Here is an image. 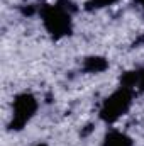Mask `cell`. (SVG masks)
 Wrapping results in <instances>:
<instances>
[{
    "label": "cell",
    "mask_w": 144,
    "mask_h": 146,
    "mask_svg": "<svg viewBox=\"0 0 144 146\" xmlns=\"http://www.w3.org/2000/svg\"><path fill=\"white\" fill-rule=\"evenodd\" d=\"M41 19L46 27V31L54 39H61L65 36H70L73 31L71 14L65 10L59 3L56 5H44L41 9Z\"/></svg>",
    "instance_id": "obj_1"
},
{
    "label": "cell",
    "mask_w": 144,
    "mask_h": 146,
    "mask_svg": "<svg viewBox=\"0 0 144 146\" xmlns=\"http://www.w3.org/2000/svg\"><path fill=\"white\" fill-rule=\"evenodd\" d=\"M132 97H134L132 90L124 88V87H120L119 90L110 94L104 100L102 107H100V119L104 122H107V124H112L117 119H120L124 114H127V110L131 109Z\"/></svg>",
    "instance_id": "obj_2"
},
{
    "label": "cell",
    "mask_w": 144,
    "mask_h": 146,
    "mask_svg": "<svg viewBox=\"0 0 144 146\" xmlns=\"http://www.w3.org/2000/svg\"><path fill=\"white\" fill-rule=\"evenodd\" d=\"M37 110V99L29 94V92H22L14 99V114H12V121L9 124L10 131H22L26 127V124L34 117Z\"/></svg>",
    "instance_id": "obj_3"
},
{
    "label": "cell",
    "mask_w": 144,
    "mask_h": 146,
    "mask_svg": "<svg viewBox=\"0 0 144 146\" xmlns=\"http://www.w3.org/2000/svg\"><path fill=\"white\" fill-rule=\"evenodd\" d=\"M108 68V61L104 56H88L83 61V70L87 73H102Z\"/></svg>",
    "instance_id": "obj_4"
},
{
    "label": "cell",
    "mask_w": 144,
    "mask_h": 146,
    "mask_svg": "<svg viewBox=\"0 0 144 146\" xmlns=\"http://www.w3.org/2000/svg\"><path fill=\"white\" fill-rule=\"evenodd\" d=\"M104 146H132V139L120 131H110L105 134Z\"/></svg>",
    "instance_id": "obj_5"
},
{
    "label": "cell",
    "mask_w": 144,
    "mask_h": 146,
    "mask_svg": "<svg viewBox=\"0 0 144 146\" xmlns=\"http://www.w3.org/2000/svg\"><path fill=\"white\" fill-rule=\"evenodd\" d=\"M137 82H139V70L126 72L120 76V87H124V88H131L132 90L134 87H137Z\"/></svg>",
    "instance_id": "obj_6"
},
{
    "label": "cell",
    "mask_w": 144,
    "mask_h": 146,
    "mask_svg": "<svg viewBox=\"0 0 144 146\" xmlns=\"http://www.w3.org/2000/svg\"><path fill=\"white\" fill-rule=\"evenodd\" d=\"M119 0H88L85 3V10L92 12V10H98V9H104V7H108L112 3H115Z\"/></svg>",
    "instance_id": "obj_7"
},
{
    "label": "cell",
    "mask_w": 144,
    "mask_h": 146,
    "mask_svg": "<svg viewBox=\"0 0 144 146\" xmlns=\"http://www.w3.org/2000/svg\"><path fill=\"white\" fill-rule=\"evenodd\" d=\"M20 12H22L24 15H32V14L36 12V9H34L32 5H27V7H20Z\"/></svg>",
    "instance_id": "obj_8"
},
{
    "label": "cell",
    "mask_w": 144,
    "mask_h": 146,
    "mask_svg": "<svg viewBox=\"0 0 144 146\" xmlns=\"http://www.w3.org/2000/svg\"><path fill=\"white\" fill-rule=\"evenodd\" d=\"M137 87H139L141 92H144V68L139 70V82H137Z\"/></svg>",
    "instance_id": "obj_9"
},
{
    "label": "cell",
    "mask_w": 144,
    "mask_h": 146,
    "mask_svg": "<svg viewBox=\"0 0 144 146\" xmlns=\"http://www.w3.org/2000/svg\"><path fill=\"white\" fill-rule=\"evenodd\" d=\"M134 2H136L137 5H143V7H144V0H134Z\"/></svg>",
    "instance_id": "obj_10"
},
{
    "label": "cell",
    "mask_w": 144,
    "mask_h": 146,
    "mask_svg": "<svg viewBox=\"0 0 144 146\" xmlns=\"http://www.w3.org/2000/svg\"><path fill=\"white\" fill-rule=\"evenodd\" d=\"M139 42H144V36H143V37H139V39H137V42H136V44H139Z\"/></svg>",
    "instance_id": "obj_11"
},
{
    "label": "cell",
    "mask_w": 144,
    "mask_h": 146,
    "mask_svg": "<svg viewBox=\"0 0 144 146\" xmlns=\"http://www.w3.org/2000/svg\"><path fill=\"white\" fill-rule=\"evenodd\" d=\"M36 146H48V145H44V143H39V145H36Z\"/></svg>",
    "instance_id": "obj_12"
}]
</instances>
